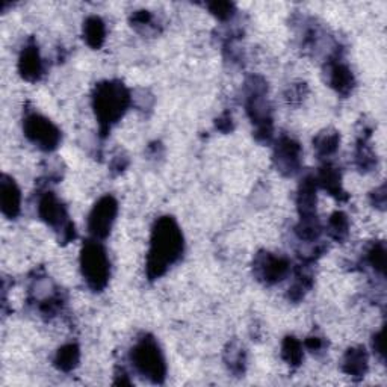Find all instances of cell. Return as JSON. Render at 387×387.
Listing matches in <instances>:
<instances>
[{
  "label": "cell",
  "mask_w": 387,
  "mask_h": 387,
  "mask_svg": "<svg viewBox=\"0 0 387 387\" xmlns=\"http://www.w3.org/2000/svg\"><path fill=\"white\" fill-rule=\"evenodd\" d=\"M339 144H341V135L338 131H333V129L322 131L313 139L315 153L321 159H327L333 156V154L338 151Z\"/></svg>",
  "instance_id": "obj_20"
},
{
  "label": "cell",
  "mask_w": 387,
  "mask_h": 387,
  "mask_svg": "<svg viewBox=\"0 0 387 387\" xmlns=\"http://www.w3.org/2000/svg\"><path fill=\"white\" fill-rule=\"evenodd\" d=\"M84 40L85 43L99 50L106 41V24L99 16H91L84 21Z\"/></svg>",
  "instance_id": "obj_18"
},
{
  "label": "cell",
  "mask_w": 387,
  "mask_h": 387,
  "mask_svg": "<svg viewBox=\"0 0 387 387\" xmlns=\"http://www.w3.org/2000/svg\"><path fill=\"white\" fill-rule=\"evenodd\" d=\"M81 269L86 286L101 292L108 286L111 277V263L105 247L97 239H89L81 251Z\"/></svg>",
  "instance_id": "obj_5"
},
{
  "label": "cell",
  "mask_w": 387,
  "mask_h": 387,
  "mask_svg": "<svg viewBox=\"0 0 387 387\" xmlns=\"http://www.w3.org/2000/svg\"><path fill=\"white\" fill-rule=\"evenodd\" d=\"M185 238L173 216H161L151 228L146 274L150 281L161 278L174 263L182 259Z\"/></svg>",
  "instance_id": "obj_1"
},
{
  "label": "cell",
  "mask_w": 387,
  "mask_h": 387,
  "mask_svg": "<svg viewBox=\"0 0 387 387\" xmlns=\"http://www.w3.org/2000/svg\"><path fill=\"white\" fill-rule=\"evenodd\" d=\"M38 216L54 228L58 233L61 243H70L76 239V228L71 219L69 218L67 208L51 191H46L38 200Z\"/></svg>",
  "instance_id": "obj_6"
},
{
  "label": "cell",
  "mask_w": 387,
  "mask_h": 387,
  "mask_svg": "<svg viewBox=\"0 0 387 387\" xmlns=\"http://www.w3.org/2000/svg\"><path fill=\"white\" fill-rule=\"evenodd\" d=\"M316 184L319 188L328 192V196L334 197L339 201H346L348 200V194L345 192L342 186V174L339 171L338 166H334L333 164H324L319 169L318 176H315Z\"/></svg>",
  "instance_id": "obj_14"
},
{
  "label": "cell",
  "mask_w": 387,
  "mask_h": 387,
  "mask_svg": "<svg viewBox=\"0 0 387 387\" xmlns=\"http://www.w3.org/2000/svg\"><path fill=\"white\" fill-rule=\"evenodd\" d=\"M312 286H313V277L311 273H308L307 266H303V265L298 266L295 271V280L288 292L289 300L295 303L301 301L306 296V293L312 289Z\"/></svg>",
  "instance_id": "obj_21"
},
{
  "label": "cell",
  "mask_w": 387,
  "mask_h": 387,
  "mask_svg": "<svg viewBox=\"0 0 387 387\" xmlns=\"http://www.w3.org/2000/svg\"><path fill=\"white\" fill-rule=\"evenodd\" d=\"M316 189L318 184L315 176H306L296 192V208L300 218L316 216Z\"/></svg>",
  "instance_id": "obj_16"
},
{
  "label": "cell",
  "mask_w": 387,
  "mask_h": 387,
  "mask_svg": "<svg viewBox=\"0 0 387 387\" xmlns=\"http://www.w3.org/2000/svg\"><path fill=\"white\" fill-rule=\"evenodd\" d=\"M245 111L254 127V138L268 144L274 138L273 111L268 101V84L261 76H251L243 86Z\"/></svg>",
  "instance_id": "obj_3"
},
{
  "label": "cell",
  "mask_w": 387,
  "mask_h": 387,
  "mask_svg": "<svg viewBox=\"0 0 387 387\" xmlns=\"http://www.w3.org/2000/svg\"><path fill=\"white\" fill-rule=\"evenodd\" d=\"M303 149L300 143L288 135H281L274 146L273 161L276 169L286 177H292L301 169Z\"/></svg>",
  "instance_id": "obj_10"
},
{
  "label": "cell",
  "mask_w": 387,
  "mask_h": 387,
  "mask_svg": "<svg viewBox=\"0 0 387 387\" xmlns=\"http://www.w3.org/2000/svg\"><path fill=\"white\" fill-rule=\"evenodd\" d=\"M114 384H117V386H131L132 381L129 380V376H127L124 369H121V371L119 369V371H117V376H115Z\"/></svg>",
  "instance_id": "obj_35"
},
{
  "label": "cell",
  "mask_w": 387,
  "mask_h": 387,
  "mask_svg": "<svg viewBox=\"0 0 387 387\" xmlns=\"http://www.w3.org/2000/svg\"><path fill=\"white\" fill-rule=\"evenodd\" d=\"M154 21V17L150 11H146V9H141V11H136L132 14L131 17V23L134 28L136 29H141V28H150V26L153 24Z\"/></svg>",
  "instance_id": "obj_29"
},
{
  "label": "cell",
  "mask_w": 387,
  "mask_h": 387,
  "mask_svg": "<svg viewBox=\"0 0 387 387\" xmlns=\"http://www.w3.org/2000/svg\"><path fill=\"white\" fill-rule=\"evenodd\" d=\"M131 362L141 377L153 384H162L166 378V362L158 341L151 334L139 338L131 350Z\"/></svg>",
  "instance_id": "obj_4"
},
{
  "label": "cell",
  "mask_w": 387,
  "mask_h": 387,
  "mask_svg": "<svg viewBox=\"0 0 387 387\" xmlns=\"http://www.w3.org/2000/svg\"><path fill=\"white\" fill-rule=\"evenodd\" d=\"M127 165H129V159L126 156H117L111 164V171L114 176H119L127 169Z\"/></svg>",
  "instance_id": "obj_34"
},
{
  "label": "cell",
  "mask_w": 387,
  "mask_h": 387,
  "mask_svg": "<svg viewBox=\"0 0 387 387\" xmlns=\"http://www.w3.org/2000/svg\"><path fill=\"white\" fill-rule=\"evenodd\" d=\"M119 215V203L112 196H103L88 215V231L93 239L101 241L109 236L115 218Z\"/></svg>",
  "instance_id": "obj_9"
},
{
  "label": "cell",
  "mask_w": 387,
  "mask_h": 387,
  "mask_svg": "<svg viewBox=\"0 0 387 387\" xmlns=\"http://www.w3.org/2000/svg\"><path fill=\"white\" fill-rule=\"evenodd\" d=\"M342 371L354 380H362L369 369V354L365 346L348 348L342 358Z\"/></svg>",
  "instance_id": "obj_15"
},
{
  "label": "cell",
  "mask_w": 387,
  "mask_h": 387,
  "mask_svg": "<svg viewBox=\"0 0 387 387\" xmlns=\"http://www.w3.org/2000/svg\"><path fill=\"white\" fill-rule=\"evenodd\" d=\"M327 233L328 236L336 242H345L348 235H350V219L346 213L342 211H336L327 223Z\"/></svg>",
  "instance_id": "obj_23"
},
{
  "label": "cell",
  "mask_w": 387,
  "mask_h": 387,
  "mask_svg": "<svg viewBox=\"0 0 387 387\" xmlns=\"http://www.w3.org/2000/svg\"><path fill=\"white\" fill-rule=\"evenodd\" d=\"M132 105V94L121 81H103L93 91V109L99 121V132L106 138Z\"/></svg>",
  "instance_id": "obj_2"
},
{
  "label": "cell",
  "mask_w": 387,
  "mask_h": 387,
  "mask_svg": "<svg viewBox=\"0 0 387 387\" xmlns=\"http://www.w3.org/2000/svg\"><path fill=\"white\" fill-rule=\"evenodd\" d=\"M224 362L228 371H231L235 376L239 377L245 372V366H247V354H245V350L241 345L233 342L227 346V350L224 353Z\"/></svg>",
  "instance_id": "obj_24"
},
{
  "label": "cell",
  "mask_w": 387,
  "mask_h": 387,
  "mask_svg": "<svg viewBox=\"0 0 387 387\" xmlns=\"http://www.w3.org/2000/svg\"><path fill=\"white\" fill-rule=\"evenodd\" d=\"M372 350L378 356L381 362H384V346H383V330L373 334L372 338Z\"/></svg>",
  "instance_id": "obj_33"
},
{
  "label": "cell",
  "mask_w": 387,
  "mask_h": 387,
  "mask_svg": "<svg viewBox=\"0 0 387 387\" xmlns=\"http://www.w3.org/2000/svg\"><path fill=\"white\" fill-rule=\"evenodd\" d=\"M372 129H363L362 135L357 139V147H356V166L362 173H369L377 169L378 159L376 151L372 150L369 146V138H371Z\"/></svg>",
  "instance_id": "obj_17"
},
{
  "label": "cell",
  "mask_w": 387,
  "mask_h": 387,
  "mask_svg": "<svg viewBox=\"0 0 387 387\" xmlns=\"http://www.w3.org/2000/svg\"><path fill=\"white\" fill-rule=\"evenodd\" d=\"M291 273L288 257L269 251H259L253 261V274L257 281L266 286H274L285 280Z\"/></svg>",
  "instance_id": "obj_8"
},
{
  "label": "cell",
  "mask_w": 387,
  "mask_h": 387,
  "mask_svg": "<svg viewBox=\"0 0 387 387\" xmlns=\"http://www.w3.org/2000/svg\"><path fill=\"white\" fill-rule=\"evenodd\" d=\"M81 362V348L77 343H66L62 345L56 351V356L54 358V365L61 372H71Z\"/></svg>",
  "instance_id": "obj_19"
},
{
  "label": "cell",
  "mask_w": 387,
  "mask_h": 387,
  "mask_svg": "<svg viewBox=\"0 0 387 387\" xmlns=\"http://www.w3.org/2000/svg\"><path fill=\"white\" fill-rule=\"evenodd\" d=\"M0 209L9 219H16L21 211L20 188L17 186L16 180L6 174L0 179Z\"/></svg>",
  "instance_id": "obj_13"
},
{
  "label": "cell",
  "mask_w": 387,
  "mask_h": 387,
  "mask_svg": "<svg viewBox=\"0 0 387 387\" xmlns=\"http://www.w3.org/2000/svg\"><path fill=\"white\" fill-rule=\"evenodd\" d=\"M365 262L377 274L384 277L386 274V245L384 242H373L365 254Z\"/></svg>",
  "instance_id": "obj_26"
},
{
  "label": "cell",
  "mask_w": 387,
  "mask_h": 387,
  "mask_svg": "<svg viewBox=\"0 0 387 387\" xmlns=\"http://www.w3.org/2000/svg\"><path fill=\"white\" fill-rule=\"evenodd\" d=\"M215 127L223 134H228V132L233 131L235 123H233V119H231V114L228 111H226L219 115V117L215 120Z\"/></svg>",
  "instance_id": "obj_31"
},
{
  "label": "cell",
  "mask_w": 387,
  "mask_h": 387,
  "mask_svg": "<svg viewBox=\"0 0 387 387\" xmlns=\"http://www.w3.org/2000/svg\"><path fill=\"white\" fill-rule=\"evenodd\" d=\"M326 74L328 85L341 96L351 94V91L356 86V79L351 69L346 66L342 59L341 50H336L330 56L326 66Z\"/></svg>",
  "instance_id": "obj_11"
},
{
  "label": "cell",
  "mask_w": 387,
  "mask_h": 387,
  "mask_svg": "<svg viewBox=\"0 0 387 387\" xmlns=\"http://www.w3.org/2000/svg\"><path fill=\"white\" fill-rule=\"evenodd\" d=\"M304 348L312 354H321V353H324V350L327 348V342L318 336H308L304 341Z\"/></svg>",
  "instance_id": "obj_32"
},
{
  "label": "cell",
  "mask_w": 387,
  "mask_h": 387,
  "mask_svg": "<svg viewBox=\"0 0 387 387\" xmlns=\"http://www.w3.org/2000/svg\"><path fill=\"white\" fill-rule=\"evenodd\" d=\"M23 132L34 146L43 151H55L61 144V131L41 114L29 112L23 121Z\"/></svg>",
  "instance_id": "obj_7"
},
{
  "label": "cell",
  "mask_w": 387,
  "mask_h": 387,
  "mask_svg": "<svg viewBox=\"0 0 387 387\" xmlns=\"http://www.w3.org/2000/svg\"><path fill=\"white\" fill-rule=\"evenodd\" d=\"M280 354L291 368H298L304 360V346L295 336H286L281 342Z\"/></svg>",
  "instance_id": "obj_22"
},
{
  "label": "cell",
  "mask_w": 387,
  "mask_h": 387,
  "mask_svg": "<svg viewBox=\"0 0 387 387\" xmlns=\"http://www.w3.org/2000/svg\"><path fill=\"white\" fill-rule=\"evenodd\" d=\"M286 100L292 105H298L304 100V97L307 96V85L303 84H293L289 86V89L286 91Z\"/></svg>",
  "instance_id": "obj_28"
},
{
  "label": "cell",
  "mask_w": 387,
  "mask_h": 387,
  "mask_svg": "<svg viewBox=\"0 0 387 387\" xmlns=\"http://www.w3.org/2000/svg\"><path fill=\"white\" fill-rule=\"evenodd\" d=\"M386 201H387V191H386V185L383 184L381 186L376 188L371 192V203H372L373 208L384 211L386 209Z\"/></svg>",
  "instance_id": "obj_30"
},
{
  "label": "cell",
  "mask_w": 387,
  "mask_h": 387,
  "mask_svg": "<svg viewBox=\"0 0 387 387\" xmlns=\"http://www.w3.org/2000/svg\"><path fill=\"white\" fill-rule=\"evenodd\" d=\"M43 59L38 44L31 40L21 50L19 58V71L24 81L38 82L43 76Z\"/></svg>",
  "instance_id": "obj_12"
},
{
  "label": "cell",
  "mask_w": 387,
  "mask_h": 387,
  "mask_svg": "<svg viewBox=\"0 0 387 387\" xmlns=\"http://www.w3.org/2000/svg\"><path fill=\"white\" fill-rule=\"evenodd\" d=\"M295 235L304 242H316L322 235V226L318 216L300 218L298 224L295 227Z\"/></svg>",
  "instance_id": "obj_25"
},
{
  "label": "cell",
  "mask_w": 387,
  "mask_h": 387,
  "mask_svg": "<svg viewBox=\"0 0 387 387\" xmlns=\"http://www.w3.org/2000/svg\"><path fill=\"white\" fill-rule=\"evenodd\" d=\"M206 6H208L212 16H215L218 20H221V21H227L230 19H233V16L236 14V6H235V4H231V2H211Z\"/></svg>",
  "instance_id": "obj_27"
}]
</instances>
